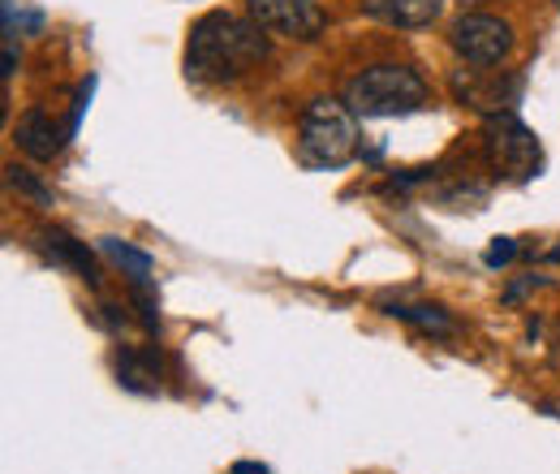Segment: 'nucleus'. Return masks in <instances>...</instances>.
<instances>
[{"label":"nucleus","mask_w":560,"mask_h":474,"mask_svg":"<svg viewBox=\"0 0 560 474\" xmlns=\"http://www.w3.org/2000/svg\"><path fill=\"white\" fill-rule=\"evenodd\" d=\"M268 61V31L250 18L211 9L195 22L186 44V73L195 82H233Z\"/></svg>","instance_id":"1"},{"label":"nucleus","mask_w":560,"mask_h":474,"mask_svg":"<svg viewBox=\"0 0 560 474\" xmlns=\"http://www.w3.org/2000/svg\"><path fill=\"white\" fill-rule=\"evenodd\" d=\"M346 100H311L298 117V147L319 169H341L358 155V122Z\"/></svg>","instance_id":"2"},{"label":"nucleus","mask_w":560,"mask_h":474,"mask_svg":"<svg viewBox=\"0 0 560 474\" xmlns=\"http://www.w3.org/2000/svg\"><path fill=\"white\" fill-rule=\"evenodd\" d=\"M346 104L358 117H406L427 104V82L406 66H371L350 78Z\"/></svg>","instance_id":"3"},{"label":"nucleus","mask_w":560,"mask_h":474,"mask_svg":"<svg viewBox=\"0 0 560 474\" xmlns=\"http://www.w3.org/2000/svg\"><path fill=\"white\" fill-rule=\"evenodd\" d=\"M488 155L504 177L526 182L539 169V138L530 135L513 113H495V117H488Z\"/></svg>","instance_id":"4"},{"label":"nucleus","mask_w":560,"mask_h":474,"mask_svg":"<svg viewBox=\"0 0 560 474\" xmlns=\"http://www.w3.org/2000/svg\"><path fill=\"white\" fill-rule=\"evenodd\" d=\"M453 48L470 66H500L513 53V26L491 13H462L453 26Z\"/></svg>","instance_id":"5"},{"label":"nucleus","mask_w":560,"mask_h":474,"mask_svg":"<svg viewBox=\"0 0 560 474\" xmlns=\"http://www.w3.org/2000/svg\"><path fill=\"white\" fill-rule=\"evenodd\" d=\"M246 9L264 31L289 39H319L328 26L319 0H246Z\"/></svg>","instance_id":"6"},{"label":"nucleus","mask_w":560,"mask_h":474,"mask_svg":"<svg viewBox=\"0 0 560 474\" xmlns=\"http://www.w3.org/2000/svg\"><path fill=\"white\" fill-rule=\"evenodd\" d=\"M13 138H18V147L31 155V160H57L61 155V126L44 113V108H31V113H22L18 117V126H13Z\"/></svg>","instance_id":"7"},{"label":"nucleus","mask_w":560,"mask_h":474,"mask_svg":"<svg viewBox=\"0 0 560 474\" xmlns=\"http://www.w3.org/2000/svg\"><path fill=\"white\" fill-rule=\"evenodd\" d=\"M371 9L384 13L401 31H422V26H431L440 18L444 0H371Z\"/></svg>","instance_id":"8"},{"label":"nucleus","mask_w":560,"mask_h":474,"mask_svg":"<svg viewBox=\"0 0 560 474\" xmlns=\"http://www.w3.org/2000/svg\"><path fill=\"white\" fill-rule=\"evenodd\" d=\"M44 246H48V255L57 259V264H66V268H73L86 285H95L100 280V271H95V264H91V255H86V246L82 242H73L70 233H61V229H48L44 233Z\"/></svg>","instance_id":"9"},{"label":"nucleus","mask_w":560,"mask_h":474,"mask_svg":"<svg viewBox=\"0 0 560 474\" xmlns=\"http://www.w3.org/2000/svg\"><path fill=\"white\" fill-rule=\"evenodd\" d=\"M388 315H397V320L415 324V328L431 333V337H453V333H457V324H453V320H448V311H440V307H401V302H393V307H388Z\"/></svg>","instance_id":"10"},{"label":"nucleus","mask_w":560,"mask_h":474,"mask_svg":"<svg viewBox=\"0 0 560 474\" xmlns=\"http://www.w3.org/2000/svg\"><path fill=\"white\" fill-rule=\"evenodd\" d=\"M100 251H104L117 268H126V276H130L135 285H142V280L151 276V255H147V251H135V246H130V242H121V238H104V242H100Z\"/></svg>","instance_id":"11"},{"label":"nucleus","mask_w":560,"mask_h":474,"mask_svg":"<svg viewBox=\"0 0 560 474\" xmlns=\"http://www.w3.org/2000/svg\"><path fill=\"white\" fill-rule=\"evenodd\" d=\"M117 375H121V384L135 389V393H151V389H155V384H151V380H155V367L135 358V354H121V358H117Z\"/></svg>","instance_id":"12"},{"label":"nucleus","mask_w":560,"mask_h":474,"mask_svg":"<svg viewBox=\"0 0 560 474\" xmlns=\"http://www.w3.org/2000/svg\"><path fill=\"white\" fill-rule=\"evenodd\" d=\"M9 186H13V190H22V195H31V199H39V204H52V195H48V190L26 173V169H18V164L9 169Z\"/></svg>","instance_id":"13"},{"label":"nucleus","mask_w":560,"mask_h":474,"mask_svg":"<svg viewBox=\"0 0 560 474\" xmlns=\"http://www.w3.org/2000/svg\"><path fill=\"white\" fill-rule=\"evenodd\" d=\"M513 255H517V242L513 238H495L488 246V268H504Z\"/></svg>","instance_id":"14"},{"label":"nucleus","mask_w":560,"mask_h":474,"mask_svg":"<svg viewBox=\"0 0 560 474\" xmlns=\"http://www.w3.org/2000/svg\"><path fill=\"white\" fill-rule=\"evenodd\" d=\"M229 474H272L268 466H259V462H233V471Z\"/></svg>","instance_id":"15"},{"label":"nucleus","mask_w":560,"mask_h":474,"mask_svg":"<svg viewBox=\"0 0 560 474\" xmlns=\"http://www.w3.org/2000/svg\"><path fill=\"white\" fill-rule=\"evenodd\" d=\"M462 4H479V0H462Z\"/></svg>","instance_id":"16"},{"label":"nucleus","mask_w":560,"mask_h":474,"mask_svg":"<svg viewBox=\"0 0 560 474\" xmlns=\"http://www.w3.org/2000/svg\"><path fill=\"white\" fill-rule=\"evenodd\" d=\"M557 259H560V251H557Z\"/></svg>","instance_id":"17"},{"label":"nucleus","mask_w":560,"mask_h":474,"mask_svg":"<svg viewBox=\"0 0 560 474\" xmlns=\"http://www.w3.org/2000/svg\"><path fill=\"white\" fill-rule=\"evenodd\" d=\"M557 9H560V0H557Z\"/></svg>","instance_id":"18"}]
</instances>
